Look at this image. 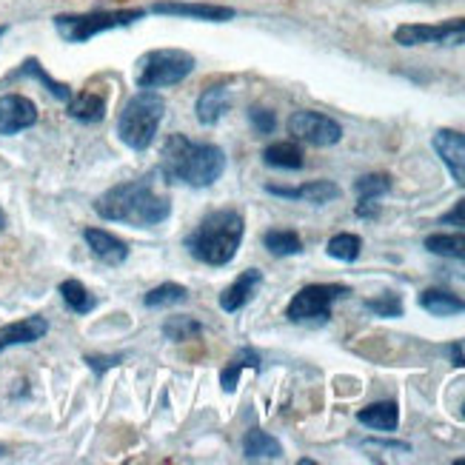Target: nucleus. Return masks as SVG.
Masks as SVG:
<instances>
[{
  "label": "nucleus",
  "mask_w": 465,
  "mask_h": 465,
  "mask_svg": "<svg viewBox=\"0 0 465 465\" xmlns=\"http://www.w3.org/2000/svg\"><path fill=\"white\" fill-rule=\"evenodd\" d=\"M357 200H380L382 194L391 192V177L389 174H362L354 183Z\"/></svg>",
  "instance_id": "cd10ccee"
},
{
  "label": "nucleus",
  "mask_w": 465,
  "mask_h": 465,
  "mask_svg": "<svg viewBox=\"0 0 465 465\" xmlns=\"http://www.w3.org/2000/svg\"><path fill=\"white\" fill-rule=\"evenodd\" d=\"M242 454H246V460H277L282 454V446L272 434L252 429L242 437Z\"/></svg>",
  "instance_id": "412c9836"
},
{
  "label": "nucleus",
  "mask_w": 465,
  "mask_h": 465,
  "mask_svg": "<svg viewBox=\"0 0 465 465\" xmlns=\"http://www.w3.org/2000/svg\"><path fill=\"white\" fill-rule=\"evenodd\" d=\"M200 331H203V326L194 320V317H186V314H180V317H169L163 322V334L166 340H174V342H183V340H192L197 337Z\"/></svg>",
  "instance_id": "c756f323"
},
{
  "label": "nucleus",
  "mask_w": 465,
  "mask_h": 465,
  "mask_svg": "<svg viewBox=\"0 0 465 465\" xmlns=\"http://www.w3.org/2000/svg\"><path fill=\"white\" fill-rule=\"evenodd\" d=\"M346 294H351V289L334 286V282H314V286L300 289L292 297L286 317L297 326H322L331 317V306Z\"/></svg>",
  "instance_id": "0eeeda50"
},
{
  "label": "nucleus",
  "mask_w": 465,
  "mask_h": 465,
  "mask_svg": "<svg viewBox=\"0 0 465 465\" xmlns=\"http://www.w3.org/2000/svg\"><path fill=\"white\" fill-rule=\"evenodd\" d=\"M20 74H29V77H35V80H40V84H44L54 97H60V100H69L72 97V92H69V86H64V84H57V80H52L46 72H44V66L37 64V60H26L24 64V69L17 72V77Z\"/></svg>",
  "instance_id": "7c9ffc66"
},
{
  "label": "nucleus",
  "mask_w": 465,
  "mask_h": 465,
  "mask_svg": "<svg viewBox=\"0 0 465 465\" xmlns=\"http://www.w3.org/2000/svg\"><path fill=\"white\" fill-rule=\"evenodd\" d=\"M6 35V26H0V37H4Z\"/></svg>",
  "instance_id": "e433bc0d"
},
{
  "label": "nucleus",
  "mask_w": 465,
  "mask_h": 465,
  "mask_svg": "<svg viewBox=\"0 0 465 465\" xmlns=\"http://www.w3.org/2000/svg\"><path fill=\"white\" fill-rule=\"evenodd\" d=\"M360 249H362V240L357 234H334L326 246L329 257L342 260V262H354L360 257Z\"/></svg>",
  "instance_id": "c85d7f7f"
},
{
  "label": "nucleus",
  "mask_w": 465,
  "mask_h": 465,
  "mask_svg": "<svg viewBox=\"0 0 465 465\" xmlns=\"http://www.w3.org/2000/svg\"><path fill=\"white\" fill-rule=\"evenodd\" d=\"M357 420H360L366 429H374V431L389 434V431H397V426H400V409H397V402H391V400L371 402L369 409H362V411L357 414Z\"/></svg>",
  "instance_id": "a211bd4d"
},
{
  "label": "nucleus",
  "mask_w": 465,
  "mask_h": 465,
  "mask_svg": "<svg viewBox=\"0 0 465 465\" xmlns=\"http://www.w3.org/2000/svg\"><path fill=\"white\" fill-rule=\"evenodd\" d=\"M260 286H262V272L260 269H246L229 289L220 292V309L229 312V314L240 312L242 306H249V302L254 300Z\"/></svg>",
  "instance_id": "f8f14e48"
},
{
  "label": "nucleus",
  "mask_w": 465,
  "mask_h": 465,
  "mask_svg": "<svg viewBox=\"0 0 465 465\" xmlns=\"http://www.w3.org/2000/svg\"><path fill=\"white\" fill-rule=\"evenodd\" d=\"M262 246H266L274 257H294L302 252V240L297 232L289 229H272L262 234Z\"/></svg>",
  "instance_id": "b1692460"
},
{
  "label": "nucleus",
  "mask_w": 465,
  "mask_h": 465,
  "mask_svg": "<svg viewBox=\"0 0 465 465\" xmlns=\"http://www.w3.org/2000/svg\"><path fill=\"white\" fill-rule=\"evenodd\" d=\"M86 362H89V366H92L94 371H104V369H112V366H117L120 357H89Z\"/></svg>",
  "instance_id": "f704fd0d"
},
{
  "label": "nucleus",
  "mask_w": 465,
  "mask_h": 465,
  "mask_svg": "<svg viewBox=\"0 0 465 465\" xmlns=\"http://www.w3.org/2000/svg\"><path fill=\"white\" fill-rule=\"evenodd\" d=\"M146 12L143 9H117V12H86V15H60L54 17V26L60 37L69 44H86L94 35H104L120 26H132Z\"/></svg>",
  "instance_id": "423d86ee"
},
{
  "label": "nucleus",
  "mask_w": 465,
  "mask_h": 465,
  "mask_svg": "<svg viewBox=\"0 0 465 465\" xmlns=\"http://www.w3.org/2000/svg\"><path fill=\"white\" fill-rule=\"evenodd\" d=\"M189 300V292L186 286H180V282H163V286L152 289L143 302L149 309H169V306H177V302H186Z\"/></svg>",
  "instance_id": "bb28decb"
},
{
  "label": "nucleus",
  "mask_w": 465,
  "mask_h": 465,
  "mask_svg": "<svg viewBox=\"0 0 465 465\" xmlns=\"http://www.w3.org/2000/svg\"><path fill=\"white\" fill-rule=\"evenodd\" d=\"M89 249L97 260H104L106 266H120V262H126L129 257V246L120 237H114L112 232L106 229H86L84 232Z\"/></svg>",
  "instance_id": "4468645a"
},
{
  "label": "nucleus",
  "mask_w": 465,
  "mask_h": 465,
  "mask_svg": "<svg viewBox=\"0 0 465 465\" xmlns=\"http://www.w3.org/2000/svg\"><path fill=\"white\" fill-rule=\"evenodd\" d=\"M457 465H465V457H462V460H457Z\"/></svg>",
  "instance_id": "4c0bfd02"
},
{
  "label": "nucleus",
  "mask_w": 465,
  "mask_h": 465,
  "mask_svg": "<svg viewBox=\"0 0 465 465\" xmlns=\"http://www.w3.org/2000/svg\"><path fill=\"white\" fill-rule=\"evenodd\" d=\"M289 134L300 143H309L317 149L334 146L342 140V126L334 117L322 114V112H312V109H300L289 117Z\"/></svg>",
  "instance_id": "6e6552de"
},
{
  "label": "nucleus",
  "mask_w": 465,
  "mask_h": 465,
  "mask_svg": "<svg viewBox=\"0 0 465 465\" xmlns=\"http://www.w3.org/2000/svg\"><path fill=\"white\" fill-rule=\"evenodd\" d=\"M440 223L442 226H457V229H465V197L457 200V206L451 212H446L440 217Z\"/></svg>",
  "instance_id": "72a5a7b5"
},
{
  "label": "nucleus",
  "mask_w": 465,
  "mask_h": 465,
  "mask_svg": "<svg viewBox=\"0 0 465 465\" xmlns=\"http://www.w3.org/2000/svg\"><path fill=\"white\" fill-rule=\"evenodd\" d=\"M6 226V217H4V212H0V229H4Z\"/></svg>",
  "instance_id": "c9c22d12"
},
{
  "label": "nucleus",
  "mask_w": 465,
  "mask_h": 465,
  "mask_svg": "<svg viewBox=\"0 0 465 465\" xmlns=\"http://www.w3.org/2000/svg\"><path fill=\"white\" fill-rule=\"evenodd\" d=\"M262 160H266L269 166L274 169H286V172H294V169H302V149L297 143H289V140H282V143H272L262 149Z\"/></svg>",
  "instance_id": "4be33fe9"
},
{
  "label": "nucleus",
  "mask_w": 465,
  "mask_h": 465,
  "mask_svg": "<svg viewBox=\"0 0 465 465\" xmlns=\"http://www.w3.org/2000/svg\"><path fill=\"white\" fill-rule=\"evenodd\" d=\"M163 114H166V100L163 97H160L157 92H152V89L137 92L117 117L120 140H124V143L129 149H134V152L149 149L160 124H163Z\"/></svg>",
  "instance_id": "20e7f679"
},
{
  "label": "nucleus",
  "mask_w": 465,
  "mask_h": 465,
  "mask_svg": "<svg viewBox=\"0 0 465 465\" xmlns=\"http://www.w3.org/2000/svg\"><path fill=\"white\" fill-rule=\"evenodd\" d=\"M274 197H286V200H302V203H314V206H326L331 200L340 197V186L331 180H312V183L300 186V189H282V186H269L266 189Z\"/></svg>",
  "instance_id": "ddd939ff"
},
{
  "label": "nucleus",
  "mask_w": 465,
  "mask_h": 465,
  "mask_svg": "<svg viewBox=\"0 0 465 465\" xmlns=\"http://www.w3.org/2000/svg\"><path fill=\"white\" fill-rule=\"evenodd\" d=\"M60 297H64V302L74 314H89L97 306L94 297L89 294V289L80 280H64V282H60Z\"/></svg>",
  "instance_id": "a878e982"
},
{
  "label": "nucleus",
  "mask_w": 465,
  "mask_h": 465,
  "mask_svg": "<svg viewBox=\"0 0 465 465\" xmlns=\"http://www.w3.org/2000/svg\"><path fill=\"white\" fill-rule=\"evenodd\" d=\"M249 124H252V129H254L257 134H272L274 126H277V117H274V112H269V109L252 106V109H249Z\"/></svg>",
  "instance_id": "473e14b6"
},
{
  "label": "nucleus",
  "mask_w": 465,
  "mask_h": 465,
  "mask_svg": "<svg viewBox=\"0 0 465 465\" xmlns=\"http://www.w3.org/2000/svg\"><path fill=\"white\" fill-rule=\"evenodd\" d=\"M242 369H254V371H260V354L257 351H252V349H246V351H240L229 366L220 371V386H223V391H234L237 389V380H240V374H242Z\"/></svg>",
  "instance_id": "393cba45"
},
{
  "label": "nucleus",
  "mask_w": 465,
  "mask_h": 465,
  "mask_svg": "<svg viewBox=\"0 0 465 465\" xmlns=\"http://www.w3.org/2000/svg\"><path fill=\"white\" fill-rule=\"evenodd\" d=\"M434 152L440 154L457 183L465 186V134L454 129H440L434 134Z\"/></svg>",
  "instance_id": "9b49d317"
},
{
  "label": "nucleus",
  "mask_w": 465,
  "mask_h": 465,
  "mask_svg": "<svg viewBox=\"0 0 465 465\" xmlns=\"http://www.w3.org/2000/svg\"><path fill=\"white\" fill-rule=\"evenodd\" d=\"M394 40L400 46H462L465 44V17L446 20L437 26H422V24H409L394 29Z\"/></svg>",
  "instance_id": "1a4fd4ad"
},
{
  "label": "nucleus",
  "mask_w": 465,
  "mask_h": 465,
  "mask_svg": "<svg viewBox=\"0 0 465 465\" xmlns=\"http://www.w3.org/2000/svg\"><path fill=\"white\" fill-rule=\"evenodd\" d=\"M152 12L172 15V17H192V20H209V24H223L234 17L229 6H212V4H154Z\"/></svg>",
  "instance_id": "2eb2a0df"
},
{
  "label": "nucleus",
  "mask_w": 465,
  "mask_h": 465,
  "mask_svg": "<svg viewBox=\"0 0 465 465\" xmlns=\"http://www.w3.org/2000/svg\"><path fill=\"white\" fill-rule=\"evenodd\" d=\"M366 309L371 312V314H377V317H402V300H400V294H394V292H386V294H380V297H371V300H366Z\"/></svg>",
  "instance_id": "2f4dec72"
},
{
  "label": "nucleus",
  "mask_w": 465,
  "mask_h": 465,
  "mask_svg": "<svg viewBox=\"0 0 465 465\" xmlns=\"http://www.w3.org/2000/svg\"><path fill=\"white\" fill-rule=\"evenodd\" d=\"M160 172L192 189H206L226 172V154L214 143H192L186 134H172L160 154Z\"/></svg>",
  "instance_id": "f03ea898"
},
{
  "label": "nucleus",
  "mask_w": 465,
  "mask_h": 465,
  "mask_svg": "<svg viewBox=\"0 0 465 465\" xmlns=\"http://www.w3.org/2000/svg\"><path fill=\"white\" fill-rule=\"evenodd\" d=\"M426 249L437 257L465 262V232H440L426 237Z\"/></svg>",
  "instance_id": "5701e85b"
},
{
  "label": "nucleus",
  "mask_w": 465,
  "mask_h": 465,
  "mask_svg": "<svg viewBox=\"0 0 465 465\" xmlns=\"http://www.w3.org/2000/svg\"><path fill=\"white\" fill-rule=\"evenodd\" d=\"M46 331H49V322L44 317H26V320L9 322V326L0 329V351L12 346H26V342L46 337Z\"/></svg>",
  "instance_id": "dca6fc26"
},
{
  "label": "nucleus",
  "mask_w": 465,
  "mask_h": 465,
  "mask_svg": "<svg viewBox=\"0 0 465 465\" xmlns=\"http://www.w3.org/2000/svg\"><path fill=\"white\" fill-rule=\"evenodd\" d=\"M194 72V57L183 49H154L137 60V86L140 89H166L177 86Z\"/></svg>",
  "instance_id": "39448f33"
},
{
  "label": "nucleus",
  "mask_w": 465,
  "mask_h": 465,
  "mask_svg": "<svg viewBox=\"0 0 465 465\" xmlns=\"http://www.w3.org/2000/svg\"><path fill=\"white\" fill-rule=\"evenodd\" d=\"M106 114V100L94 94V92H84L77 97H69V117L80 120V124H100Z\"/></svg>",
  "instance_id": "aec40b11"
},
{
  "label": "nucleus",
  "mask_w": 465,
  "mask_h": 465,
  "mask_svg": "<svg viewBox=\"0 0 465 465\" xmlns=\"http://www.w3.org/2000/svg\"><path fill=\"white\" fill-rule=\"evenodd\" d=\"M229 109H232V92L226 86L203 89V94H200L197 104H194V114H197V120L203 126H214Z\"/></svg>",
  "instance_id": "f3484780"
},
{
  "label": "nucleus",
  "mask_w": 465,
  "mask_h": 465,
  "mask_svg": "<svg viewBox=\"0 0 465 465\" xmlns=\"http://www.w3.org/2000/svg\"><path fill=\"white\" fill-rule=\"evenodd\" d=\"M94 212L104 220H112V223H129L137 229H149L169 220L172 200L169 194L157 192L152 177H140V180H129V183L109 189L106 194H100L94 200Z\"/></svg>",
  "instance_id": "f257e3e1"
},
{
  "label": "nucleus",
  "mask_w": 465,
  "mask_h": 465,
  "mask_svg": "<svg viewBox=\"0 0 465 465\" xmlns=\"http://www.w3.org/2000/svg\"><path fill=\"white\" fill-rule=\"evenodd\" d=\"M420 309H426L434 317H451L465 312V300L446 289H426L420 294Z\"/></svg>",
  "instance_id": "6ab92c4d"
},
{
  "label": "nucleus",
  "mask_w": 465,
  "mask_h": 465,
  "mask_svg": "<svg viewBox=\"0 0 465 465\" xmlns=\"http://www.w3.org/2000/svg\"><path fill=\"white\" fill-rule=\"evenodd\" d=\"M242 234H246V220L234 209H220L200 220V226L186 237V249L194 260L206 266H226L234 260Z\"/></svg>",
  "instance_id": "7ed1b4c3"
},
{
  "label": "nucleus",
  "mask_w": 465,
  "mask_h": 465,
  "mask_svg": "<svg viewBox=\"0 0 465 465\" xmlns=\"http://www.w3.org/2000/svg\"><path fill=\"white\" fill-rule=\"evenodd\" d=\"M37 124V109L24 94L0 97V134H17Z\"/></svg>",
  "instance_id": "9d476101"
},
{
  "label": "nucleus",
  "mask_w": 465,
  "mask_h": 465,
  "mask_svg": "<svg viewBox=\"0 0 465 465\" xmlns=\"http://www.w3.org/2000/svg\"><path fill=\"white\" fill-rule=\"evenodd\" d=\"M4 451H6V449H4V446H0V454H4Z\"/></svg>",
  "instance_id": "58836bf2"
}]
</instances>
